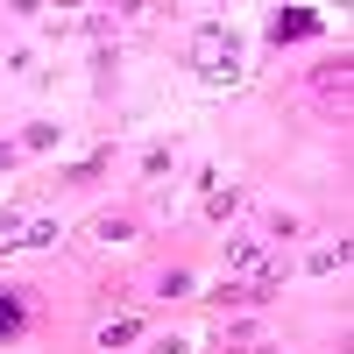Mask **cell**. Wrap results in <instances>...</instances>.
Wrapping results in <instances>:
<instances>
[{
	"mask_svg": "<svg viewBox=\"0 0 354 354\" xmlns=\"http://www.w3.org/2000/svg\"><path fill=\"white\" fill-rule=\"evenodd\" d=\"M192 64L213 78V85H234V78H241V50H234V36H227L220 21H205L198 36H192Z\"/></svg>",
	"mask_w": 354,
	"mask_h": 354,
	"instance_id": "cell-1",
	"label": "cell"
},
{
	"mask_svg": "<svg viewBox=\"0 0 354 354\" xmlns=\"http://www.w3.org/2000/svg\"><path fill=\"white\" fill-rule=\"evenodd\" d=\"M227 270H270V234H234L227 241Z\"/></svg>",
	"mask_w": 354,
	"mask_h": 354,
	"instance_id": "cell-2",
	"label": "cell"
},
{
	"mask_svg": "<svg viewBox=\"0 0 354 354\" xmlns=\"http://www.w3.org/2000/svg\"><path fill=\"white\" fill-rule=\"evenodd\" d=\"M319 28H326V21H319L312 8H283L270 21V43H305V36H319Z\"/></svg>",
	"mask_w": 354,
	"mask_h": 354,
	"instance_id": "cell-3",
	"label": "cell"
},
{
	"mask_svg": "<svg viewBox=\"0 0 354 354\" xmlns=\"http://www.w3.org/2000/svg\"><path fill=\"white\" fill-rule=\"evenodd\" d=\"M319 100H347V64H319Z\"/></svg>",
	"mask_w": 354,
	"mask_h": 354,
	"instance_id": "cell-4",
	"label": "cell"
},
{
	"mask_svg": "<svg viewBox=\"0 0 354 354\" xmlns=\"http://www.w3.org/2000/svg\"><path fill=\"white\" fill-rule=\"evenodd\" d=\"M21 290H0V340H8V333H21Z\"/></svg>",
	"mask_w": 354,
	"mask_h": 354,
	"instance_id": "cell-5",
	"label": "cell"
},
{
	"mask_svg": "<svg viewBox=\"0 0 354 354\" xmlns=\"http://www.w3.org/2000/svg\"><path fill=\"white\" fill-rule=\"evenodd\" d=\"M128 340H142V319H113V326L100 333V347L113 354V347H128Z\"/></svg>",
	"mask_w": 354,
	"mask_h": 354,
	"instance_id": "cell-6",
	"label": "cell"
},
{
	"mask_svg": "<svg viewBox=\"0 0 354 354\" xmlns=\"http://www.w3.org/2000/svg\"><path fill=\"white\" fill-rule=\"evenodd\" d=\"M15 248H57V220H36V227H28Z\"/></svg>",
	"mask_w": 354,
	"mask_h": 354,
	"instance_id": "cell-7",
	"label": "cell"
},
{
	"mask_svg": "<svg viewBox=\"0 0 354 354\" xmlns=\"http://www.w3.org/2000/svg\"><path fill=\"white\" fill-rule=\"evenodd\" d=\"M93 234H100V241H128L135 220H113V213H106V220H93Z\"/></svg>",
	"mask_w": 354,
	"mask_h": 354,
	"instance_id": "cell-8",
	"label": "cell"
},
{
	"mask_svg": "<svg viewBox=\"0 0 354 354\" xmlns=\"http://www.w3.org/2000/svg\"><path fill=\"white\" fill-rule=\"evenodd\" d=\"M234 205H241V192H234V185H227V192H213V198H205V213H213V220H227V213H234Z\"/></svg>",
	"mask_w": 354,
	"mask_h": 354,
	"instance_id": "cell-9",
	"label": "cell"
},
{
	"mask_svg": "<svg viewBox=\"0 0 354 354\" xmlns=\"http://www.w3.org/2000/svg\"><path fill=\"white\" fill-rule=\"evenodd\" d=\"M340 262H347V241H340V248H319V255H312V270L326 277V270H340Z\"/></svg>",
	"mask_w": 354,
	"mask_h": 354,
	"instance_id": "cell-10",
	"label": "cell"
},
{
	"mask_svg": "<svg viewBox=\"0 0 354 354\" xmlns=\"http://www.w3.org/2000/svg\"><path fill=\"white\" fill-rule=\"evenodd\" d=\"M50 142H57V128H50V121H36V128L21 135V149H50Z\"/></svg>",
	"mask_w": 354,
	"mask_h": 354,
	"instance_id": "cell-11",
	"label": "cell"
},
{
	"mask_svg": "<svg viewBox=\"0 0 354 354\" xmlns=\"http://www.w3.org/2000/svg\"><path fill=\"white\" fill-rule=\"evenodd\" d=\"M15 234H21V220H15V213H0V248H15Z\"/></svg>",
	"mask_w": 354,
	"mask_h": 354,
	"instance_id": "cell-12",
	"label": "cell"
}]
</instances>
